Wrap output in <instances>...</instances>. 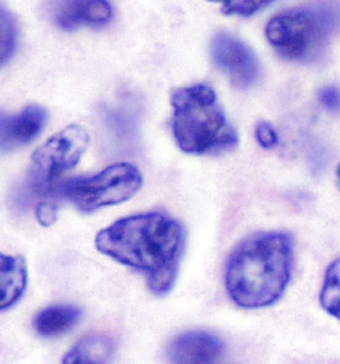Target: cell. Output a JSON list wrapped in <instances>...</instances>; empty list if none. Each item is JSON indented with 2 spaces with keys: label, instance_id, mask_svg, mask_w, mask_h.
Returning a JSON list of instances; mask_svg holds the SVG:
<instances>
[{
  "label": "cell",
  "instance_id": "cell-1",
  "mask_svg": "<svg viewBox=\"0 0 340 364\" xmlns=\"http://www.w3.org/2000/svg\"><path fill=\"white\" fill-rule=\"evenodd\" d=\"M185 245L182 224L162 213L122 218L95 237L99 252L142 272L150 291L159 296L172 290Z\"/></svg>",
  "mask_w": 340,
  "mask_h": 364
},
{
  "label": "cell",
  "instance_id": "cell-2",
  "mask_svg": "<svg viewBox=\"0 0 340 364\" xmlns=\"http://www.w3.org/2000/svg\"><path fill=\"white\" fill-rule=\"evenodd\" d=\"M294 242L285 232L252 235L234 248L226 266V291L238 307L260 309L275 304L291 279Z\"/></svg>",
  "mask_w": 340,
  "mask_h": 364
},
{
  "label": "cell",
  "instance_id": "cell-3",
  "mask_svg": "<svg viewBox=\"0 0 340 364\" xmlns=\"http://www.w3.org/2000/svg\"><path fill=\"white\" fill-rule=\"evenodd\" d=\"M172 129L179 149L196 155L219 154L236 146L238 133L229 122L214 89L182 87L172 97Z\"/></svg>",
  "mask_w": 340,
  "mask_h": 364
},
{
  "label": "cell",
  "instance_id": "cell-4",
  "mask_svg": "<svg viewBox=\"0 0 340 364\" xmlns=\"http://www.w3.org/2000/svg\"><path fill=\"white\" fill-rule=\"evenodd\" d=\"M340 31V4L300 6L276 14L266 25L268 43L286 60H319Z\"/></svg>",
  "mask_w": 340,
  "mask_h": 364
},
{
  "label": "cell",
  "instance_id": "cell-5",
  "mask_svg": "<svg viewBox=\"0 0 340 364\" xmlns=\"http://www.w3.org/2000/svg\"><path fill=\"white\" fill-rule=\"evenodd\" d=\"M89 143V133L79 125L65 127L40 145L31 156L28 173L30 190L40 198L61 193L60 181L81 160Z\"/></svg>",
  "mask_w": 340,
  "mask_h": 364
},
{
  "label": "cell",
  "instance_id": "cell-6",
  "mask_svg": "<svg viewBox=\"0 0 340 364\" xmlns=\"http://www.w3.org/2000/svg\"><path fill=\"white\" fill-rule=\"evenodd\" d=\"M142 174L129 163H117L93 176L67 181L61 194L77 210L92 213L132 198L142 188Z\"/></svg>",
  "mask_w": 340,
  "mask_h": 364
},
{
  "label": "cell",
  "instance_id": "cell-7",
  "mask_svg": "<svg viewBox=\"0 0 340 364\" xmlns=\"http://www.w3.org/2000/svg\"><path fill=\"white\" fill-rule=\"evenodd\" d=\"M212 57L219 69L230 77L234 87H253L261 75L256 53L243 41L228 33H219L212 43Z\"/></svg>",
  "mask_w": 340,
  "mask_h": 364
},
{
  "label": "cell",
  "instance_id": "cell-8",
  "mask_svg": "<svg viewBox=\"0 0 340 364\" xmlns=\"http://www.w3.org/2000/svg\"><path fill=\"white\" fill-rule=\"evenodd\" d=\"M47 112L39 105H29L15 115L0 113V152L29 144L45 127Z\"/></svg>",
  "mask_w": 340,
  "mask_h": 364
},
{
  "label": "cell",
  "instance_id": "cell-9",
  "mask_svg": "<svg viewBox=\"0 0 340 364\" xmlns=\"http://www.w3.org/2000/svg\"><path fill=\"white\" fill-rule=\"evenodd\" d=\"M224 346L214 334L192 331L179 336L169 347L172 364H200L221 360Z\"/></svg>",
  "mask_w": 340,
  "mask_h": 364
},
{
  "label": "cell",
  "instance_id": "cell-10",
  "mask_svg": "<svg viewBox=\"0 0 340 364\" xmlns=\"http://www.w3.org/2000/svg\"><path fill=\"white\" fill-rule=\"evenodd\" d=\"M111 17L112 7L106 1H65L55 6V21L63 31L104 25Z\"/></svg>",
  "mask_w": 340,
  "mask_h": 364
},
{
  "label": "cell",
  "instance_id": "cell-11",
  "mask_svg": "<svg viewBox=\"0 0 340 364\" xmlns=\"http://www.w3.org/2000/svg\"><path fill=\"white\" fill-rule=\"evenodd\" d=\"M27 284L25 258L0 252V311L13 308L23 298Z\"/></svg>",
  "mask_w": 340,
  "mask_h": 364
},
{
  "label": "cell",
  "instance_id": "cell-12",
  "mask_svg": "<svg viewBox=\"0 0 340 364\" xmlns=\"http://www.w3.org/2000/svg\"><path fill=\"white\" fill-rule=\"evenodd\" d=\"M82 311L73 304H53L35 314L33 329L40 337L55 338L67 333L79 321Z\"/></svg>",
  "mask_w": 340,
  "mask_h": 364
},
{
  "label": "cell",
  "instance_id": "cell-13",
  "mask_svg": "<svg viewBox=\"0 0 340 364\" xmlns=\"http://www.w3.org/2000/svg\"><path fill=\"white\" fill-rule=\"evenodd\" d=\"M114 349V341L109 336L89 334L67 352L62 364H106Z\"/></svg>",
  "mask_w": 340,
  "mask_h": 364
},
{
  "label": "cell",
  "instance_id": "cell-14",
  "mask_svg": "<svg viewBox=\"0 0 340 364\" xmlns=\"http://www.w3.org/2000/svg\"><path fill=\"white\" fill-rule=\"evenodd\" d=\"M319 301L327 314L340 320V257L326 270Z\"/></svg>",
  "mask_w": 340,
  "mask_h": 364
},
{
  "label": "cell",
  "instance_id": "cell-15",
  "mask_svg": "<svg viewBox=\"0 0 340 364\" xmlns=\"http://www.w3.org/2000/svg\"><path fill=\"white\" fill-rule=\"evenodd\" d=\"M17 43V27L13 16L0 5V67L9 60Z\"/></svg>",
  "mask_w": 340,
  "mask_h": 364
},
{
  "label": "cell",
  "instance_id": "cell-16",
  "mask_svg": "<svg viewBox=\"0 0 340 364\" xmlns=\"http://www.w3.org/2000/svg\"><path fill=\"white\" fill-rule=\"evenodd\" d=\"M271 1H226L222 5V13L248 17L261 11Z\"/></svg>",
  "mask_w": 340,
  "mask_h": 364
},
{
  "label": "cell",
  "instance_id": "cell-17",
  "mask_svg": "<svg viewBox=\"0 0 340 364\" xmlns=\"http://www.w3.org/2000/svg\"><path fill=\"white\" fill-rule=\"evenodd\" d=\"M35 218H37L38 223L45 228L55 224L57 218V203L53 200H41L35 206Z\"/></svg>",
  "mask_w": 340,
  "mask_h": 364
},
{
  "label": "cell",
  "instance_id": "cell-18",
  "mask_svg": "<svg viewBox=\"0 0 340 364\" xmlns=\"http://www.w3.org/2000/svg\"><path fill=\"white\" fill-rule=\"evenodd\" d=\"M256 137L258 144L264 149H274L278 144V135L270 123L260 122L256 127Z\"/></svg>",
  "mask_w": 340,
  "mask_h": 364
},
{
  "label": "cell",
  "instance_id": "cell-19",
  "mask_svg": "<svg viewBox=\"0 0 340 364\" xmlns=\"http://www.w3.org/2000/svg\"><path fill=\"white\" fill-rule=\"evenodd\" d=\"M318 99L326 110L337 112L340 110V91L335 87H325L318 93Z\"/></svg>",
  "mask_w": 340,
  "mask_h": 364
},
{
  "label": "cell",
  "instance_id": "cell-20",
  "mask_svg": "<svg viewBox=\"0 0 340 364\" xmlns=\"http://www.w3.org/2000/svg\"><path fill=\"white\" fill-rule=\"evenodd\" d=\"M336 184H337L338 190L340 191V163L336 168Z\"/></svg>",
  "mask_w": 340,
  "mask_h": 364
},
{
  "label": "cell",
  "instance_id": "cell-21",
  "mask_svg": "<svg viewBox=\"0 0 340 364\" xmlns=\"http://www.w3.org/2000/svg\"><path fill=\"white\" fill-rule=\"evenodd\" d=\"M202 364H222L221 360H219V361H212V362H204V363Z\"/></svg>",
  "mask_w": 340,
  "mask_h": 364
}]
</instances>
